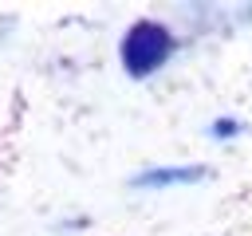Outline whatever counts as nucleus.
Returning <instances> with one entry per match:
<instances>
[{
    "label": "nucleus",
    "instance_id": "1",
    "mask_svg": "<svg viewBox=\"0 0 252 236\" xmlns=\"http://www.w3.org/2000/svg\"><path fill=\"white\" fill-rule=\"evenodd\" d=\"M169 55H173V35H169L161 24H154V20L134 24L130 35L122 39V63H126V71L138 75V79H142V75H154Z\"/></svg>",
    "mask_w": 252,
    "mask_h": 236
},
{
    "label": "nucleus",
    "instance_id": "2",
    "mask_svg": "<svg viewBox=\"0 0 252 236\" xmlns=\"http://www.w3.org/2000/svg\"><path fill=\"white\" fill-rule=\"evenodd\" d=\"M209 169L201 165H154V169H142L130 177L134 189H169V185H197L205 181Z\"/></svg>",
    "mask_w": 252,
    "mask_h": 236
},
{
    "label": "nucleus",
    "instance_id": "3",
    "mask_svg": "<svg viewBox=\"0 0 252 236\" xmlns=\"http://www.w3.org/2000/svg\"><path fill=\"white\" fill-rule=\"evenodd\" d=\"M240 130H244V126H240L236 118H217V122L209 126V134H213V138H236Z\"/></svg>",
    "mask_w": 252,
    "mask_h": 236
}]
</instances>
